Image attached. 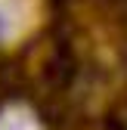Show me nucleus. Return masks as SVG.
<instances>
[{
  "mask_svg": "<svg viewBox=\"0 0 127 130\" xmlns=\"http://www.w3.org/2000/svg\"><path fill=\"white\" fill-rule=\"evenodd\" d=\"M12 31V15H9V9L3 6V0H0V37H6Z\"/></svg>",
  "mask_w": 127,
  "mask_h": 130,
  "instance_id": "nucleus-2",
  "label": "nucleus"
},
{
  "mask_svg": "<svg viewBox=\"0 0 127 130\" xmlns=\"http://www.w3.org/2000/svg\"><path fill=\"white\" fill-rule=\"evenodd\" d=\"M0 130H37V121L25 108H6L0 115Z\"/></svg>",
  "mask_w": 127,
  "mask_h": 130,
  "instance_id": "nucleus-1",
  "label": "nucleus"
}]
</instances>
